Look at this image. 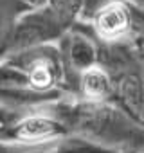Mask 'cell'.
Here are the masks:
<instances>
[{"mask_svg":"<svg viewBox=\"0 0 144 153\" xmlns=\"http://www.w3.org/2000/svg\"><path fill=\"white\" fill-rule=\"evenodd\" d=\"M45 108L63 123L68 135L115 153L144 151V124L128 115L114 101L65 97Z\"/></svg>","mask_w":144,"mask_h":153,"instance_id":"6da1fadb","label":"cell"},{"mask_svg":"<svg viewBox=\"0 0 144 153\" xmlns=\"http://www.w3.org/2000/svg\"><path fill=\"white\" fill-rule=\"evenodd\" d=\"M9 67L16 68L27 81V87L36 92H65L61 88L63 70L56 43L20 49L2 58ZM68 96V94H67Z\"/></svg>","mask_w":144,"mask_h":153,"instance_id":"7a4b0ae2","label":"cell"},{"mask_svg":"<svg viewBox=\"0 0 144 153\" xmlns=\"http://www.w3.org/2000/svg\"><path fill=\"white\" fill-rule=\"evenodd\" d=\"M56 47L61 58L63 83L61 88L70 97H78V79L79 74L94 65L99 58V43L88 31L85 24H76L70 27L58 42Z\"/></svg>","mask_w":144,"mask_h":153,"instance_id":"3957f363","label":"cell"},{"mask_svg":"<svg viewBox=\"0 0 144 153\" xmlns=\"http://www.w3.org/2000/svg\"><path fill=\"white\" fill-rule=\"evenodd\" d=\"M65 33L67 29L56 20V16L47 9V6L27 9L25 13L20 15L15 25L9 52L29 49V47H38V45L56 43Z\"/></svg>","mask_w":144,"mask_h":153,"instance_id":"277c9868","label":"cell"},{"mask_svg":"<svg viewBox=\"0 0 144 153\" xmlns=\"http://www.w3.org/2000/svg\"><path fill=\"white\" fill-rule=\"evenodd\" d=\"M131 24L133 6L126 0H114L103 9H99L85 25L99 43H117L130 40Z\"/></svg>","mask_w":144,"mask_h":153,"instance_id":"5b68a950","label":"cell"},{"mask_svg":"<svg viewBox=\"0 0 144 153\" xmlns=\"http://www.w3.org/2000/svg\"><path fill=\"white\" fill-rule=\"evenodd\" d=\"M67 135L68 131L63 126V123L43 106L38 110L25 112L18 117V121L13 126L11 140L25 144H42L63 139Z\"/></svg>","mask_w":144,"mask_h":153,"instance_id":"8992f818","label":"cell"},{"mask_svg":"<svg viewBox=\"0 0 144 153\" xmlns=\"http://www.w3.org/2000/svg\"><path fill=\"white\" fill-rule=\"evenodd\" d=\"M78 97L87 101H114V81L101 65H94L79 74Z\"/></svg>","mask_w":144,"mask_h":153,"instance_id":"52a82bcc","label":"cell"},{"mask_svg":"<svg viewBox=\"0 0 144 153\" xmlns=\"http://www.w3.org/2000/svg\"><path fill=\"white\" fill-rule=\"evenodd\" d=\"M27 9L22 0H0V59L9 52L15 25Z\"/></svg>","mask_w":144,"mask_h":153,"instance_id":"ba28073f","label":"cell"},{"mask_svg":"<svg viewBox=\"0 0 144 153\" xmlns=\"http://www.w3.org/2000/svg\"><path fill=\"white\" fill-rule=\"evenodd\" d=\"M81 2L83 0H47L43 6H47V9L56 16V20L68 31L79 22Z\"/></svg>","mask_w":144,"mask_h":153,"instance_id":"9c48e42d","label":"cell"},{"mask_svg":"<svg viewBox=\"0 0 144 153\" xmlns=\"http://www.w3.org/2000/svg\"><path fill=\"white\" fill-rule=\"evenodd\" d=\"M20 115H22L20 112L11 110V108H7L0 103V140H11L13 126Z\"/></svg>","mask_w":144,"mask_h":153,"instance_id":"30bf717a","label":"cell"},{"mask_svg":"<svg viewBox=\"0 0 144 153\" xmlns=\"http://www.w3.org/2000/svg\"><path fill=\"white\" fill-rule=\"evenodd\" d=\"M110 2H114V0H83L81 2V13H79V22L87 24L99 9H103Z\"/></svg>","mask_w":144,"mask_h":153,"instance_id":"8fae6325","label":"cell"},{"mask_svg":"<svg viewBox=\"0 0 144 153\" xmlns=\"http://www.w3.org/2000/svg\"><path fill=\"white\" fill-rule=\"evenodd\" d=\"M22 2H24L29 9H33V7H40V6H43L47 0H22Z\"/></svg>","mask_w":144,"mask_h":153,"instance_id":"7c38bea8","label":"cell"},{"mask_svg":"<svg viewBox=\"0 0 144 153\" xmlns=\"http://www.w3.org/2000/svg\"><path fill=\"white\" fill-rule=\"evenodd\" d=\"M126 2L135 6V7H144V0H126Z\"/></svg>","mask_w":144,"mask_h":153,"instance_id":"4fadbf2b","label":"cell"},{"mask_svg":"<svg viewBox=\"0 0 144 153\" xmlns=\"http://www.w3.org/2000/svg\"><path fill=\"white\" fill-rule=\"evenodd\" d=\"M142 9H144V7H142Z\"/></svg>","mask_w":144,"mask_h":153,"instance_id":"5bb4252c","label":"cell"},{"mask_svg":"<svg viewBox=\"0 0 144 153\" xmlns=\"http://www.w3.org/2000/svg\"><path fill=\"white\" fill-rule=\"evenodd\" d=\"M142 153H144V151H142Z\"/></svg>","mask_w":144,"mask_h":153,"instance_id":"9a60e30c","label":"cell"}]
</instances>
